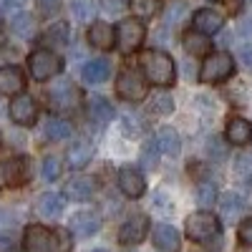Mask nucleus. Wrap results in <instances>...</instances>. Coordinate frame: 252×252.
I'll return each instance as SVG.
<instances>
[{
    "mask_svg": "<svg viewBox=\"0 0 252 252\" xmlns=\"http://www.w3.org/2000/svg\"><path fill=\"white\" fill-rule=\"evenodd\" d=\"M141 73L144 78L154 83V86H172V83L177 81V66H174V61L169 53H164V51H144L141 53Z\"/></svg>",
    "mask_w": 252,
    "mask_h": 252,
    "instance_id": "nucleus-1",
    "label": "nucleus"
},
{
    "mask_svg": "<svg viewBox=\"0 0 252 252\" xmlns=\"http://www.w3.org/2000/svg\"><path fill=\"white\" fill-rule=\"evenodd\" d=\"M184 232H187L189 240H194V242H199V245H212V242H217L220 235H222V222L217 220V215L202 209V212H194V215L187 217Z\"/></svg>",
    "mask_w": 252,
    "mask_h": 252,
    "instance_id": "nucleus-2",
    "label": "nucleus"
},
{
    "mask_svg": "<svg viewBox=\"0 0 252 252\" xmlns=\"http://www.w3.org/2000/svg\"><path fill=\"white\" fill-rule=\"evenodd\" d=\"M232 73H235V58L229 53H224V51L204 56V63L199 68V78L204 83H222Z\"/></svg>",
    "mask_w": 252,
    "mask_h": 252,
    "instance_id": "nucleus-3",
    "label": "nucleus"
},
{
    "mask_svg": "<svg viewBox=\"0 0 252 252\" xmlns=\"http://www.w3.org/2000/svg\"><path fill=\"white\" fill-rule=\"evenodd\" d=\"M144 38H146V28L139 18H124L116 28V43L124 56L136 53L144 43Z\"/></svg>",
    "mask_w": 252,
    "mask_h": 252,
    "instance_id": "nucleus-4",
    "label": "nucleus"
},
{
    "mask_svg": "<svg viewBox=\"0 0 252 252\" xmlns=\"http://www.w3.org/2000/svg\"><path fill=\"white\" fill-rule=\"evenodd\" d=\"M28 71L35 81H48L61 73V58L48 48H38L28 56Z\"/></svg>",
    "mask_w": 252,
    "mask_h": 252,
    "instance_id": "nucleus-5",
    "label": "nucleus"
},
{
    "mask_svg": "<svg viewBox=\"0 0 252 252\" xmlns=\"http://www.w3.org/2000/svg\"><path fill=\"white\" fill-rule=\"evenodd\" d=\"M116 94L124 98V101H131V103H139L146 98V81L144 76H139L136 71H121L119 78H116Z\"/></svg>",
    "mask_w": 252,
    "mask_h": 252,
    "instance_id": "nucleus-6",
    "label": "nucleus"
},
{
    "mask_svg": "<svg viewBox=\"0 0 252 252\" xmlns=\"http://www.w3.org/2000/svg\"><path fill=\"white\" fill-rule=\"evenodd\" d=\"M23 250L26 252H53L56 235L43 224H31L26 227V235H23Z\"/></svg>",
    "mask_w": 252,
    "mask_h": 252,
    "instance_id": "nucleus-7",
    "label": "nucleus"
},
{
    "mask_svg": "<svg viewBox=\"0 0 252 252\" xmlns=\"http://www.w3.org/2000/svg\"><path fill=\"white\" fill-rule=\"evenodd\" d=\"M146 232H149V217L146 215H131L119 229V242L126 245V247H134L146 237Z\"/></svg>",
    "mask_w": 252,
    "mask_h": 252,
    "instance_id": "nucleus-8",
    "label": "nucleus"
},
{
    "mask_svg": "<svg viewBox=\"0 0 252 252\" xmlns=\"http://www.w3.org/2000/svg\"><path fill=\"white\" fill-rule=\"evenodd\" d=\"M119 189L124 197L129 199H139L146 192V179L136 166H121L119 169Z\"/></svg>",
    "mask_w": 252,
    "mask_h": 252,
    "instance_id": "nucleus-9",
    "label": "nucleus"
},
{
    "mask_svg": "<svg viewBox=\"0 0 252 252\" xmlns=\"http://www.w3.org/2000/svg\"><path fill=\"white\" fill-rule=\"evenodd\" d=\"M76 103H78L76 86L68 78H61L56 86L51 89V106L56 111H71V109H76Z\"/></svg>",
    "mask_w": 252,
    "mask_h": 252,
    "instance_id": "nucleus-10",
    "label": "nucleus"
},
{
    "mask_svg": "<svg viewBox=\"0 0 252 252\" xmlns=\"http://www.w3.org/2000/svg\"><path fill=\"white\" fill-rule=\"evenodd\" d=\"M0 174H3L8 187H20L28 182V159L26 157H8L3 164H0Z\"/></svg>",
    "mask_w": 252,
    "mask_h": 252,
    "instance_id": "nucleus-11",
    "label": "nucleus"
},
{
    "mask_svg": "<svg viewBox=\"0 0 252 252\" xmlns=\"http://www.w3.org/2000/svg\"><path fill=\"white\" fill-rule=\"evenodd\" d=\"M10 119L18 124V126H33L35 119H38V106H35V101L26 94H20L13 98L10 103Z\"/></svg>",
    "mask_w": 252,
    "mask_h": 252,
    "instance_id": "nucleus-12",
    "label": "nucleus"
},
{
    "mask_svg": "<svg viewBox=\"0 0 252 252\" xmlns=\"http://www.w3.org/2000/svg\"><path fill=\"white\" fill-rule=\"evenodd\" d=\"M89 43L96 51H111L116 43V31L109 23H103V20H96L89 28Z\"/></svg>",
    "mask_w": 252,
    "mask_h": 252,
    "instance_id": "nucleus-13",
    "label": "nucleus"
},
{
    "mask_svg": "<svg viewBox=\"0 0 252 252\" xmlns=\"http://www.w3.org/2000/svg\"><path fill=\"white\" fill-rule=\"evenodd\" d=\"M192 26H194V31H199L204 35H212V33H217L224 26V18H222V13H217L212 8H202V10L194 13Z\"/></svg>",
    "mask_w": 252,
    "mask_h": 252,
    "instance_id": "nucleus-14",
    "label": "nucleus"
},
{
    "mask_svg": "<svg viewBox=\"0 0 252 252\" xmlns=\"http://www.w3.org/2000/svg\"><path fill=\"white\" fill-rule=\"evenodd\" d=\"M26 89V76L18 66H3L0 68V94L3 96H13Z\"/></svg>",
    "mask_w": 252,
    "mask_h": 252,
    "instance_id": "nucleus-15",
    "label": "nucleus"
},
{
    "mask_svg": "<svg viewBox=\"0 0 252 252\" xmlns=\"http://www.w3.org/2000/svg\"><path fill=\"white\" fill-rule=\"evenodd\" d=\"M98 227H101V220L96 212H76L71 217V232L81 240H86L91 235L98 232Z\"/></svg>",
    "mask_w": 252,
    "mask_h": 252,
    "instance_id": "nucleus-16",
    "label": "nucleus"
},
{
    "mask_svg": "<svg viewBox=\"0 0 252 252\" xmlns=\"http://www.w3.org/2000/svg\"><path fill=\"white\" fill-rule=\"evenodd\" d=\"M224 139L235 146H247L252 141V124L247 119H240V116L229 119L227 129H224Z\"/></svg>",
    "mask_w": 252,
    "mask_h": 252,
    "instance_id": "nucleus-17",
    "label": "nucleus"
},
{
    "mask_svg": "<svg viewBox=\"0 0 252 252\" xmlns=\"http://www.w3.org/2000/svg\"><path fill=\"white\" fill-rule=\"evenodd\" d=\"M86 114H89V121L96 126V129H103L111 119H114V109L111 103L103 98V96H94L86 106Z\"/></svg>",
    "mask_w": 252,
    "mask_h": 252,
    "instance_id": "nucleus-18",
    "label": "nucleus"
},
{
    "mask_svg": "<svg viewBox=\"0 0 252 252\" xmlns=\"http://www.w3.org/2000/svg\"><path fill=\"white\" fill-rule=\"evenodd\" d=\"M152 240L164 252H177L179 245H182V237H179V232H177L172 224H157L152 229Z\"/></svg>",
    "mask_w": 252,
    "mask_h": 252,
    "instance_id": "nucleus-19",
    "label": "nucleus"
},
{
    "mask_svg": "<svg viewBox=\"0 0 252 252\" xmlns=\"http://www.w3.org/2000/svg\"><path fill=\"white\" fill-rule=\"evenodd\" d=\"M63 194L73 202H89L94 197V182L89 177H73L66 182V189H63Z\"/></svg>",
    "mask_w": 252,
    "mask_h": 252,
    "instance_id": "nucleus-20",
    "label": "nucleus"
},
{
    "mask_svg": "<svg viewBox=\"0 0 252 252\" xmlns=\"http://www.w3.org/2000/svg\"><path fill=\"white\" fill-rule=\"evenodd\" d=\"M109 73H111V66H109L106 58H94V61H89L86 66L81 68L83 81L91 83V86H98V83H103V81L109 78Z\"/></svg>",
    "mask_w": 252,
    "mask_h": 252,
    "instance_id": "nucleus-21",
    "label": "nucleus"
},
{
    "mask_svg": "<svg viewBox=\"0 0 252 252\" xmlns=\"http://www.w3.org/2000/svg\"><path fill=\"white\" fill-rule=\"evenodd\" d=\"M94 157V144L89 139H76V144H71L68 149V166L71 169H83Z\"/></svg>",
    "mask_w": 252,
    "mask_h": 252,
    "instance_id": "nucleus-22",
    "label": "nucleus"
},
{
    "mask_svg": "<svg viewBox=\"0 0 252 252\" xmlns=\"http://www.w3.org/2000/svg\"><path fill=\"white\" fill-rule=\"evenodd\" d=\"M182 46H184V51H187L189 56H207L209 48H212V43H209V35H204V33H199V31L184 33Z\"/></svg>",
    "mask_w": 252,
    "mask_h": 252,
    "instance_id": "nucleus-23",
    "label": "nucleus"
},
{
    "mask_svg": "<svg viewBox=\"0 0 252 252\" xmlns=\"http://www.w3.org/2000/svg\"><path fill=\"white\" fill-rule=\"evenodd\" d=\"M157 144H159V149H161L166 157H177L179 149H182L179 134H177V129H172V126H164V129H159V134H157Z\"/></svg>",
    "mask_w": 252,
    "mask_h": 252,
    "instance_id": "nucleus-24",
    "label": "nucleus"
},
{
    "mask_svg": "<svg viewBox=\"0 0 252 252\" xmlns=\"http://www.w3.org/2000/svg\"><path fill=\"white\" fill-rule=\"evenodd\" d=\"M10 26H13V33L18 38H23V40L35 35V18L31 13H15L13 20H10Z\"/></svg>",
    "mask_w": 252,
    "mask_h": 252,
    "instance_id": "nucleus-25",
    "label": "nucleus"
},
{
    "mask_svg": "<svg viewBox=\"0 0 252 252\" xmlns=\"http://www.w3.org/2000/svg\"><path fill=\"white\" fill-rule=\"evenodd\" d=\"M220 204H222V215H224L227 220H237V215H242V209H245V199H242L237 192L222 194Z\"/></svg>",
    "mask_w": 252,
    "mask_h": 252,
    "instance_id": "nucleus-26",
    "label": "nucleus"
},
{
    "mask_svg": "<svg viewBox=\"0 0 252 252\" xmlns=\"http://www.w3.org/2000/svg\"><path fill=\"white\" fill-rule=\"evenodd\" d=\"M40 209H43L46 217H58L63 209H66V197L56 194V192H48V194H43V199H40Z\"/></svg>",
    "mask_w": 252,
    "mask_h": 252,
    "instance_id": "nucleus-27",
    "label": "nucleus"
},
{
    "mask_svg": "<svg viewBox=\"0 0 252 252\" xmlns=\"http://www.w3.org/2000/svg\"><path fill=\"white\" fill-rule=\"evenodd\" d=\"M46 134L51 141H63V139H68L71 136V124L68 121H63V119H56L51 116L46 121Z\"/></svg>",
    "mask_w": 252,
    "mask_h": 252,
    "instance_id": "nucleus-28",
    "label": "nucleus"
},
{
    "mask_svg": "<svg viewBox=\"0 0 252 252\" xmlns=\"http://www.w3.org/2000/svg\"><path fill=\"white\" fill-rule=\"evenodd\" d=\"M71 10H73V18L78 23H89L96 13V3L94 0H73L71 3Z\"/></svg>",
    "mask_w": 252,
    "mask_h": 252,
    "instance_id": "nucleus-29",
    "label": "nucleus"
},
{
    "mask_svg": "<svg viewBox=\"0 0 252 252\" xmlns=\"http://www.w3.org/2000/svg\"><path fill=\"white\" fill-rule=\"evenodd\" d=\"M121 126H124L126 136H131V139L141 136V134H144V129H146L144 119H141V116H136V114H124V116H121Z\"/></svg>",
    "mask_w": 252,
    "mask_h": 252,
    "instance_id": "nucleus-30",
    "label": "nucleus"
},
{
    "mask_svg": "<svg viewBox=\"0 0 252 252\" xmlns=\"http://www.w3.org/2000/svg\"><path fill=\"white\" fill-rule=\"evenodd\" d=\"M46 43H51V46H63V43H68V23H56V26H51L48 28V33H46Z\"/></svg>",
    "mask_w": 252,
    "mask_h": 252,
    "instance_id": "nucleus-31",
    "label": "nucleus"
},
{
    "mask_svg": "<svg viewBox=\"0 0 252 252\" xmlns=\"http://www.w3.org/2000/svg\"><path fill=\"white\" fill-rule=\"evenodd\" d=\"M141 164H144V169H157V164H159V144H157V139L144 144V149H141Z\"/></svg>",
    "mask_w": 252,
    "mask_h": 252,
    "instance_id": "nucleus-32",
    "label": "nucleus"
},
{
    "mask_svg": "<svg viewBox=\"0 0 252 252\" xmlns=\"http://www.w3.org/2000/svg\"><path fill=\"white\" fill-rule=\"evenodd\" d=\"M197 202L202 207H212L217 202V187L212 182H202L197 184Z\"/></svg>",
    "mask_w": 252,
    "mask_h": 252,
    "instance_id": "nucleus-33",
    "label": "nucleus"
},
{
    "mask_svg": "<svg viewBox=\"0 0 252 252\" xmlns=\"http://www.w3.org/2000/svg\"><path fill=\"white\" fill-rule=\"evenodd\" d=\"M131 8L139 18H154L159 10V0H134Z\"/></svg>",
    "mask_w": 252,
    "mask_h": 252,
    "instance_id": "nucleus-34",
    "label": "nucleus"
},
{
    "mask_svg": "<svg viewBox=\"0 0 252 252\" xmlns=\"http://www.w3.org/2000/svg\"><path fill=\"white\" fill-rule=\"evenodd\" d=\"M235 174H237V179H242L245 184H250L252 182V159L250 157H237V161H235Z\"/></svg>",
    "mask_w": 252,
    "mask_h": 252,
    "instance_id": "nucleus-35",
    "label": "nucleus"
},
{
    "mask_svg": "<svg viewBox=\"0 0 252 252\" xmlns=\"http://www.w3.org/2000/svg\"><path fill=\"white\" fill-rule=\"evenodd\" d=\"M129 5H131V0H98L101 13H106V15H119Z\"/></svg>",
    "mask_w": 252,
    "mask_h": 252,
    "instance_id": "nucleus-36",
    "label": "nucleus"
},
{
    "mask_svg": "<svg viewBox=\"0 0 252 252\" xmlns=\"http://www.w3.org/2000/svg\"><path fill=\"white\" fill-rule=\"evenodd\" d=\"M152 109L157 114H172L174 111V101H172L169 94H157L154 101H152Z\"/></svg>",
    "mask_w": 252,
    "mask_h": 252,
    "instance_id": "nucleus-37",
    "label": "nucleus"
},
{
    "mask_svg": "<svg viewBox=\"0 0 252 252\" xmlns=\"http://www.w3.org/2000/svg\"><path fill=\"white\" fill-rule=\"evenodd\" d=\"M58 174H61V161H58V157H46V159H43V179H46V182H56Z\"/></svg>",
    "mask_w": 252,
    "mask_h": 252,
    "instance_id": "nucleus-38",
    "label": "nucleus"
},
{
    "mask_svg": "<svg viewBox=\"0 0 252 252\" xmlns=\"http://www.w3.org/2000/svg\"><path fill=\"white\" fill-rule=\"evenodd\" d=\"M35 3H38L40 15H46V18H51L61 10V0H35Z\"/></svg>",
    "mask_w": 252,
    "mask_h": 252,
    "instance_id": "nucleus-39",
    "label": "nucleus"
},
{
    "mask_svg": "<svg viewBox=\"0 0 252 252\" xmlns=\"http://www.w3.org/2000/svg\"><path fill=\"white\" fill-rule=\"evenodd\" d=\"M237 235H240V242H242L245 247H252V217H250V220H245V222L240 224Z\"/></svg>",
    "mask_w": 252,
    "mask_h": 252,
    "instance_id": "nucleus-40",
    "label": "nucleus"
},
{
    "mask_svg": "<svg viewBox=\"0 0 252 252\" xmlns=\"http://www.w3.org/2000/svg\"><path fill=\"white\" fill-rule=\"evenodd\" d=\"M184 10H187L184 3H172L169 10H166V23H179V20L184 18Z\"/></svg>",
    "mask_w": 252,
    "mask_h": 252,
    "instance_id": "nucleus-41",
    "label": "nucleus"
},
{
    "mask_svg": "<svg viewBox=\"0 0 252 252\" xmlns=\"http://www.w3.org/2000/svg\"><path fill=\"white\" fill-rule=\"evenodd\" d=\"M207 152H209V157L212 159H217V161H222L224 159V144L220 141V139H209V144H207Z\"/></svg>",
    "mask_w": 252,
    "mask_h": 252,
    "instance_id": "nucleus-42",
    "label": "nucleus"
},
{
    "mask_svg": "<svg viewBox=\"0 0 252 252\" xmlns=\"http://www.w3.org/2000/svg\"><path fill=\"white\" fill-rule=\"evenodd\" d=\"M56 250L53 252H68L71 250V237L66 235V229H56Z\"/></svg>",
    "mask_w": 252,
    "mask_h": 252,
    "instance_id": "nucleus-43",
    "label": "nucleus"
},
{
    "mask_svg": "<svg viewBox=\"0 0 252 252\" xmlns=\"http://www.w3.org/2000/svg\"><path fill=\"white\" fill-rule=\"evenodd\" d=\"M237 56H240V61H242V66H245L247 71H252V43H245V46H240Z\"/></svg>",
    "mask_w": 252,
    "mask_h": 252,
    "instance_id": "nucleus-44",
    "label": "nucleus"
},
{
    "mask_svg": "<svg viewBox=\"0 0 252 252\" xmlns=\"http://www.w3.org/2000/svg\"><path fill=\"white\" fill-rule=\"evenodd\" d=\"M15 250V242L8 232H0V252H13Z\"/></svg>",
    "mask_w": 252,
    "mask_h": 252,
    "instance_id": "nucleus-45",
    "label": "nucleus"
},
{
    "mask_svg": "<svg viewBox=\"0 0 252 252\" xmlns=\"http://www.w3.org/2000/svg\"><path fill=\"white\" fill-rule=\"evenodd\" d=\"M23 3H26V0H0V8H3V10H15Z\"/></svg>",
    "mask_w": 252,
    "mask_h": 252,
    "instance_id": "nucleus-46",
    "label": "nucleus"
},
{
    "mask_svg": "<svg viewBox=\"0 0 252 252\" xmlns=\"http://www.w3.org/2000/svg\"><path fill=\"white\" fill-rule=\"evenodd\" d=\"M8 43V33H5V28H3V23H0V48H3Z\"/></svg>",
    "mask_w": 252,
    "mask_h": 252,
    "instance_id": "nucleus-47",
    "label": "nucleus"
},
{
    "mask_svg": "<svg viewBox=\"0 0 252 252\" xmlns=\"http://www.w3.org/2000/svg\"><path fill=\"white\" fill-rule=\"evenodd\" d=\"M91 252H109V250H91Z\"/></svg>",
    "mask_w": 252,
    "mask_h": 252,
    "instance_id": "nucleus-48",
    "label": "nucleus"
},
{
    "mask_svg": "<svg viewBox=\"0 0 252 252\" xmlns=\"http://www.w3.org/2000/svg\"><path fill=\"white\" fill-rule=\"evenodd\" d=\"M250 3H252V0H250Z\"/></svg>",
    "mask_w": 252,
    "mask_h": 252,
    "instance_id": "nucleus-49",
    "label": "nucleus"
}]
</instances>
